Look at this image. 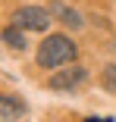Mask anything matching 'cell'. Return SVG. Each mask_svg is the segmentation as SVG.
<instances>
[{"label":"cell","mask_w":116,"mask_h":122,"mask_svg":"<svg viewBox=\"0 0 116 122\" xmlns=\"http://www.w3.org/2000/svg\"><path fill=\"white\" fill-rule=\"evenodd\" d=\"M3 41H6L10 47H16V50H22V47H25V35L19 31V25H10V28H3Z\"/></svg>","instance_id":"obj_6"},{"label":"cell","mask_w":116,"mask_h":122,"mask_svg":"<svg viewBox=\"0 0 116 122\" xmlns=\"http://www.w3.org/2000/svg\"><path fill=\"white\" fill-rule=\"evenodd\" d=\"M85 122H100V119H94V116H91V119H85ZM104 122H110V119H104Z\"/></svg>","instance_id":"obj_8"},{"label":"cell","mask_w":116,"mask_h":122,"mask_svg":"<svg viewBox=\"0 0 116 122\" xmlns=\"http://www.w3.org/2000/svg\"><path fill=\"white\" fill-rule=\"evenodd\" d=\"M22 113H25V103L19 97L0 94V122H16V119H22Z\"/></svg>","instance_id":"obj_4"},{"label":"cell","mask_w":116,"mask_h":122,"mask_svg":"<svg viewBox=\"0 0 116 122\" xmlns=\"http://www.w3.org/2000/svg\"><path fill=\"white\" fill-rule=\"evenodd\" d=\"M50 13H53V16H60V22H66L69 28H82V16H79L75 10L63 6L60 0H50Z\"/></svg>","instance_id":"obj_5"},{"label":"cell","mask_w":116,"mask_h":122,"mask_svg":"<svg viewBox=\"0 0 116 122\" xmlns=\"http://www.w3.org/2000/svg\"><path fill=\"white\" fill-rule=\"evenodd\" d=\"M72 60H75V44L66 35H50V38H44L41 47H38V63L44 69H57V66L72 63Z\"/></svg>","instance_id":"obj_1"},{"label":"cell","mask_w":116,"mask_h":122,"mask_svg":"<svg viewBox=\"0 0 116 122\" xmlns=\"http://www.w3.org/2000/svg\"><path fill=\"white\" fill-rule=\"evenodd\" d=\"M50 10H41V6H22L13 13V25L19 28H32V31H44L50 28Z\"/></svg>","instance_id":"obj_2"},{"label":"cell","mask_w":116,"mask_h":122,"mask_svg":"<svg viewBox=\"0 0 116 122\" xmlns=\"http://www.w3.org/2000/svg\"><path fill=\"white\" fill-rule=\"evenodd\" d=\"M107 88H110V91H116V66H110V69H107Z\"/></svg>","instance_id":"obj_7"},{"label":"cell","mask_w":116,"mask_h":122,"mask_svg":"<svg viewBox=\"0 0 116 122\" xmlns=\"http://www.w3.org/2000/svg\"><path fill=\"white\" fill-rule=\"evenodd\" d=\"M82 78H85V69L72 66V69H63V72H57V75H50V88L53 91H66V88H75Z\"/></svg>","instance_id":"obj_3"}]
</instances>
